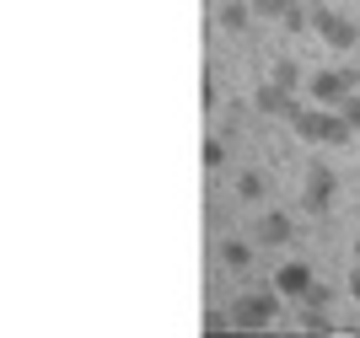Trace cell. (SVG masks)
Instances as JSON below:
<instances>
[{
	"instance_id": "7a4b0ae2",
	"label": "cell",
	"mask_w": 360,
	"mask_h": 338,
	"mask_svg": "<svg viewBox=\"0 0 360 338\" xmlns=\"http://www.w3.org/2000/svg\"><path fill=\"white\" fill-rule=\"evenodd\" d=\"M280 301H285V295H280V290L237 295V301H231V311H226V317H231V323H237V327H269L274 317H280Z\"/></svg>"
},
{
	"instance_id": "3957f363",
	"label": "cell",
	"mask_w": 360,
	"mask_h": 338,
	"mask_svg": "<svg viewBox=\"0 0 360 338\" xmlns=\"http://www.w3.org/2000/svg\"><path fill=\"white\" fill-rule=\"evenodd\" d=\"M312 32H317V38H323L328 48H339V54L360 44V27L349 22L345 11H333V6H317V11H312Z\"/></svg>"
},
{
	"instance_id": "5b68a950",
	"label": "cell",
	"mask_w": 360,
	"mask_h": 338,
	"mask_svg": "<svg viewBox=\"0 0 360 338\" xmlns=\"http://www.w3.org/2000/svg\"><path fill=\"white\" fill-rule=\"evenodd\" d=\"M333 188H339V177H333L323 162H312L307 167V193H301V204L312 209V215H323V209L333 204Z\"/></svg>"
},
{
	"instance_id": "9c48e42d",
	"label": "cell",
	"mask_w": 360,
	"mask_h": 338,
	"mask_svg": "<svg viewBox=\"0 0 360 338\" xmlns=\"http://www.w3.org/2000/svg\"><path fill=\"white\" fill-rule=\"evenodd\" d=\"M215 22H221L226 32H242L248 22H253V0H226L221 11H215Z\"/></svg>"
},
{
	"instance_id": "8fae6325",
	"label": "cell",
	"mask_w": 360,
	"mask_h": 338,
	"mask_svg": "<svg viewBox=\"0 0 360 338\" xmlns=\"http://www.w3.org/2000/svg\"><path fill=\"white\" fill-rule=\"evenodd\" d=\"M269 81H280V86H285V91H296V86H301V65H296V59H280Z\"/></svg>"
},
{
	"instance_id": "ba28073f",
	"label": "cell",
	"mask_w": 360,
	"mask_h": 338,
	"mask_svg": "<svg viewBox=\"0 0 360 338\" xmlns=\"http://www.w3.org/2000/svg\"><path fill=\"white\" fill-rule=\"evenodd\" d=\"M290 215H280V209H269L264 221H258V242H269V247H280V242H290Z\"/></svg>"
},
{
	"instance_id": "2e32d148",
	"label": "cell",
	"mask_w": 360,
	"mask_h": 338,
	"mask_svg": "<svg viewBox=\"0 0 360 338\" xmlns=\"http://www.w3.org/2000/svg\"><path fill=\"white\" fill-rule=\"evenodd\" d=\"M226 162V150H221V140H210V145H205V167H221Z\"/></svg>"
},
{
	"instance_id": "4fadbf2b",
	"label": "cell",
	"mask_w": 360,
	"mask_h": 338,
	"mask_svg": "<svg viewBox=\"0 0 360 338\" xmlns=\"http://www.w3.org/2000/svg\"><path fill=\"white\" fill-rule=\"evenodd\" d=\"M285 6H290V0H253V16H264V22H280V16H285Z\"/></svg>"
},
{
	"instance_id": "8992f818",
	"label": "cell",
	"mask_w": 360,
	"mask_h": 338,
	"mask_svg": "<svg viewBox=\"0 0 360 338\" xmlns=\"http://www.w3.org/2000/svg\"><path fill=\"white\" fill-rule=\"evenodd\" d=\"M253 108H258L264 118H290V113H296V97H290L280 81H264V86L253 91Z\"/></svg>"
},
{
	"instance_id": "7c38bea8",
	"label": "cell",
	"mask_w": 360,
	"mask_h": 338,
	"mask_svg": "<svg viewBox=\"0 0 360 338\" xmlns=\"http://www.w3.org/2000/svg\"><path fill=\"white\" fill-rule=\"evenodd\" d=\"M237 199L258 204V199H264V177H258V172H242V177H237Z\"/></svg>"
},
{
	"instance_id": "277c9868",
	"label": "cell",
	"mask_w": 360,
	"mask_h": 338,
	"mask_svg": "<svg viewBox=\"0 0 360 338\" xmlns=\"http://www.w3.org/2000/svg\"><path fill=\"white\" fill-rule=\"evenodd\" d=\"M349 91H355V70H312L307 75V97L323 108H339Z\"/></svg>"
},
{
	"instance_id": "5bb4252c",
	"label": "cell",
	"mask_w": 360,
	"mask_h": 338,
	"mask_svg": "<svg viewBox=\"0 0 360 338\" xmlns=\"http://www.w3.org/2000/svg\"><path fill=\"white\" fill-rule=\"evenodd\" d=\"M301 301H307V306H317V311H328V301H333V295H328V285H312V290L301 295Z\"/></svg>"
},
{
	"instance_id": "30bf717a",
	"label": "cell",
	"mask_w": 360,
	"mask_h": 338,
	"mask_svg": "<svg viewBox=\"0 0 360 338\" xmlns=\"http://www.w3.org/2000/svg\"><path fill=\"white\" fill-rule=\"evenodd\" d=\"M221 264L226 268H248V264H253V247L237 242V236H226V242H221Z\"/></svg>"
},
{
	"instance_id": "6da1fadb",
	"label": "cell",
	"mask_w": 360,
	"mask_h": 338,
	"mask_svg": "<svg viewBox=\"0 0 360 338\" xmlns=\"http://www.w3.org/2000/svg\"><path fill=\"white\" fill-rule=\"evenodd\" d=\"M290 129H296L307 145H349V140H355V124H349L339 108H323V103H312V108H301V103H296V113H290Z\"/></svg>"
},
{
	"instance_id": "52a82bcc",
	"label": "cell",
	"mask_w": 360,
	"mask_h": 338,
	"mask_svg": "<svg viewBox=\"0 0 360 338\" xmlns=\"http://www.w3.org/2000/svg\"><path fill=\"white\" fill-rule=\"evenodd\" d=\"M312 268H307V264H301V258H290V264H280V274H274V290H280V295H285V301H301V295H307V290H312Z\"/></svg>"
},
{
	"instance_id": "9a60e30c",
	"label": "cell",
	"mask_w": 360,
	"mask_h": 338,
	"mask_svg": "<svg viewBox=\"0 0 360 338\" xmlns=\"http://www.w3.org/2000/svg\"><path fill=\"white\" fill-rule=\"evenodd\" d=\"M339 113H345V118H349V124H355V129H360V97H355V91H349L345 103H339Z\"/></svg>"
},
{
	"instance_id": "e0dca14e",
	"label": "cell",
	"mask_w": 360,
	"mask_h": 338,
	"mask_svg": "<svg viewBox=\"0 0 360 338\" xmlns=\"http://www.w3.org/2000/svg\"><path fill=\"white\" fill-rule=\"evenodd\" d=\"M349 295L360 301V264H355V274H349Z\"/></svg>"
}]
</instances>
